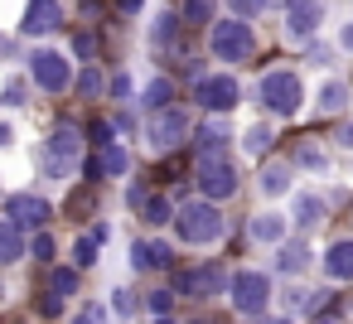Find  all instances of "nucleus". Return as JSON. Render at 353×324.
Segmentation results:
<instances>
[{"mask_svg": "<svg viewBox=\"0 0 353 324\" xmlns=\"http://www.w3.org/2000/svg\"><path fill=\"white\" fill-rule=\"evenodd\" d=\"M199 189H203V203L237 194V170H232V160H228V155H218V160H199Z\"/></svg>", "mask_w": 353, "mask_h": 324, "instance_id": "0eeeda50", "label": "nucleus"}, {"mask_svg": "<svg viewBox=\"0 0 353 324\" xmlns=\"http://www.w3.org/2000/svg\"><path fill=\"white\" fill-rule=\"evenodd\" d=\"M339 141H343V145L353 150V126H339Z\"/></svg>", "mask_w": 353, "mask_h": 324, "instance_id": "79ce46f5", "label": "nucleus"}, {"mask_svg": "<svg viewBox=\"0 0 353 324\" xmlns=\"http://www.w3.org/2000/svg\"><path fill=\"white\" fill-rule=\"evenodd\" d=\"M184 20H213V6H203V0H194V6H184Z\"/></svg>", "mask_w": 353, "mask_h": 324, "instance_id": "f704fd0d", "label": "nucleus"}, {"mask_svg": "<svg viewBox=\"0 0 353 324\" xmlns=\"http://www.w3.org/2000/svg\"><path fill=\"white\" fill-rule=\"evenodd\" d=\"M131 261H136V271H160V266H170V247L165 242H136Z\"/></svg>", "mask_w": 353, "mask_h": 324, "instance_id": "dca6fc26", "label": "nucleus"}, {"mask_svg": "<svg viewBox=\"0 0 353 324\" xmlns=\"http://www.w3.org/2000/svg\"><path fill=\"white\" fill-rule=\"evenodd\" d=\"M10 136H15V126H10V121H0V145H10Z\"/></svg>", "mask_w": 353, "mask_h": 324, "instance_id": "a19ab883", "label": "nucleus"}, {"mask_svg": "<svg viewBox=\"0 0 353 324\" xmlns=\"http://www.w3.org/2000/svg\"><path fill=\"white\" fill-rule=\"evenodd\" d=\"M256 324H290V319H285V314H281V319H256Z\"/></svg>", "mask_w": 353, "mask_h": 324, "instance_id": "37998d69", "label": "nucleus"}, {"mask_svg": "<svg viewBox=\"0 0 353 324\" xmlns=\"http://www.w3.org/2000/svg\"><path fill=\"white\" fill-rule=\"evenodd\" d=\"M261 189H266V194H285V189H290V165L271 160V165L261 170Z\"/></svg>", "mask_w": 353, "mask_h": 324, "instance_id": "5701e85b", "label": "nucleus"}, {"mask_svg": "<svg viewBox=\"0 0 353 324\" xmlns=\"http://www.w3.org/2000/svg\"><path fill=\"white\" fill-rule=\"evenodd\" d=\"M126 92H131V78L117 73V78H112V97H126Z\"/></svg>", "mask_w": 353, "mask_h": 324, "instance_id": "4c0bfd02", "label": "nucleus"}, {"mask_svg": "<svg viewBox=\"0 0 353 324\" xmlns=\"http://www.w3.org/2000/svg\"><path fill=\"white\" fill-rule=\"evenodd\" d=\"M295 160H300L305 170H324V155H319L314 145H300V155H295Z\"/></svg>", "mask_w": 353, "mask_h": 324, "instance_id": "473e14b6", "label": "nucleus"}, {"mask_svg": "<svg viewBox=\"0 0 353 324\" xmlns=\"http://www.w3.org/2000/svg\"><path fill=\"white\" fill-rule=\"evenodd\" d=\"M112 310H117V314H131V310H136L131 290H112Z\"/></svg>", "mask_w": 353, "mask_h": 324, "instance_id": "72a5a7b5", "label": "nucleus"}, {"mask_svg": "<svg viewBox=\"0 0 353 324\" xmlns=\"http://www.w3.org/2000/svg\"><path fill=\"white\" fill-rule=\"evenodd\" d=\"M0 295H6V285H0Z\"/></svg>", "mask_w": 353, "mask_h": 324, "instance_id": "a18cd8bd", "label": "nucleus"}, {"mask_svg": "<svg viewBox=\"0 0 353 324\" xmlns=\"http://www.w3.org/2000/svg\"><path fill=\"white\" fill-rule=\"evenodd\" d=\"M343 97H348V88H343L339 78L319 83V107H324V112H339V107H343Z\"/></svg>", "mask_w": 353, "mask_h": 324, "instance_id": "393cba45", "label": "nucleus"}, {"mask_svg": "<svg viewBox=\"0 0 353 324\" xmlns=\"http://www.w3.org/2000/svg\"><path fill=\"white\" fill-rule=\"evenodd\" d=\"M92 145H102V150L112 145V126H107V121H97V126H92Z\"/></svg>", "mask_w": 353, "mask_h": 324, "instance_id": "c9c22d12", "label": "nucleus"}, {"mask_svg": "<svg viewBox=\"0 0 353 324\" xmlns=\"http://www.w3.org/2000/svg\"><path fill=\"white\" fill-rule=\"evenodd\" d=\"M165 39H174V15H165L160 30H155V44H165Z\"/></svg>", "mask_w": 353, "mask_h": 324, "instance_id": "e433bc0d", "label": "nucleus"}, {"mask_svg": "<svg viewBox=\"0 0 353 324\" xmlns=\"http://www.w3.org/2000/svg\"><path fill=\"white\" fill-rule=\"evenodd\" d=\"M59 20H63V6H54V0H34V6H25V34H49V30H59Z\"/></svg>", "mask_w": 353, "mask_h": 324, "instance_id": "f8f14e48", "label": "nucleus"}, {"mask_svg": "<svg viewBox=\"0 0 353 324\" xmlns=\"http://www.w3.org/2000/svg\"><path fill=\"white\" fill-rule=\"evenodd\" d=\"M242 145H247V150H252V155H261V150H266V145H271V126H252V131H247V141H242Z\"/></svg>", "mask_w": 353, "mask_h": 324, "instance_id": "c756f323", "label": "nucleus"}, {"mask_svg": "<svg viewBox=\"0 0 353 324\" xmlns=\"http://www.w3.org/2000/svg\"><path fill=\"white\" fill-rule=\"evenodd\" d=\"M174 232H179V242H189V247H208V242L223 237V213H218L213 203L194 199V203H184V208L174 213Z\"/></svg>", "mask_w": 353, "mask_h": 324, "instance_id": "f257e3e1", "label": "nucleus"}, {"mask_svg": "<svg viewBox=\"0 0 353 324\" xmlns=\"http://www.w3.org/2000/svg\"><path fill=\"white\" fill-rule=\"evenodd\" d=\"M6 218L25 232V227H44V223L54 218V208H49V199H39V194H10Z\"/></svg>", "mask_w": 353, "mask_h": 324, "instance_id": "1a4fd4ad", "label": "nucleus"}, {"mask_svg": "<svg viewBox=\"0 0 353 324\" xmlns=\"http://www.w3.org/2000/svg\"><path fill=\"white\" fill-rule=\"evenodd\" d=\"M78 160H83V131H78V126H59V131L49 136V145H44V170H49L54 179H68Z\"/></svg>", "mask_w": 353, "mask_h": 324, "instance_id": "f03ea898", "label": "nucleus"}, {"mask_svg": "<svg viewBox=\"0 0 353 324\" xmlns=\"http://www.w3.org/2000/svg\"><path fill=\"white\" fill-rule=\"evenodd\" d=\"M339 44H343V49L353 54V25H343V34H339Z\"/></svg>", "mask_w": 353, "mask_h": 324, "instance_id": "ea45409f", "label": "nucleus"}, {"mask_svg": "<svg viewBox=\"0 0 353 324\" xmlns=\"http://www.w3.org/2000/svg\"><path fill=\"white\" fill-rule=\"evenodd\" d=\"M266 300H271V281L261 276V271H237L232 276V305L242 310V314H261L266 310Z\"/></svg>", "mask_w": 353, "mask_h": 324, "instance_id": "6e6552de", "label": "nucleus"}, {"mask_svg": "<svg viewBox=\"0 0 353 324\" xmlns=\"http://www.w3.org/2000/svg\"><path fill=\"white\" fill-rule=\"evenodd\" d=\"M30 252H34L39 261H54V237H49V232H39V237L30 242Z\"/></svg>", "mask_w": 353, "mask_h": 324, "instance_id": "2f4dec72", "label": "nucleus"}, {"mask_svg": "<svg viewBox=\"0 0 353 324\" xmlns=\"http://www.w3.org/2000/svg\"><path fill=\"white\" fill-rule=\"evenodd\" d=\"M300 97H305V92H300V78L285 73V68L261 78V102H266L271 117H295V112H300Z\"/></svg>", "mask_w": 353, "mask_h": 324, "instance_id": "7ed1b4c3", "label": "nucleus"}, {"mask_svg": "<svg viewBox=\"0 0 353 324\" xmlns=\"http://www.w3.org/2000/svg\"><path fill=\"white\" fill-rule=\"evenodd\" d=\"M170 310H174V295L170 290H150V314L155 319H170Z\"/></svg>", "mask_w": 353, "mask_h": 324, "instance_id": "7c9ffc66", "label": "nucleus"}, {"mask_svg": "<svg viewBox=\"0 0 353 324\" xmlns=\"http://www.w3.org/2000/svg\"><path fill=\"white\" fill-rule=\"evenodd\" d=\"M319 25H324V6H285V30H290V34L305 39V34H314Z\"/></svg>", "mask_w": 353, "mask_h": 324, "instance_id": "4468645a", "label": "nucleus"}, {"mask_svg": "<svg viewBox=\"0 0 353 324\" xmlns=\"http://www.w3.org/2000/svg\"><path fill=\"white\" fill-rule=\"evenodd\" d=\"M155 324H174V319H155Z\"/></svg>", "mask_w": 353, "mask_h": 324, "instance_id": "c03bdc74", "label": "nucleus"}, {"mask_svg": "<svg viewBox=\"0 0 353 324\" xmlns=\"http://www.w3.org/2000/svg\"><path fill=\"white\" fill-rule=\"evenodd\" d=\"M324 276L353 281V242H334V247L324 252Z\"/></svg>", "mask_w": 353, "mask_h": 324, "instance_id": "2eb2a0df", "label": "nucleus"}, {"mask_svg": "<svg viewBox=\"0 0 353 324\" xmlns=\"http://www.w3.org/2000/svg\"><path fill=\"white\" fill-rule=\"evenodd\" d=\"M223 285H228V271L218 261H203V266H194V271L179 276V295H199V300L203 295H218Z\"/></svg>", "mask_w": 353, "mask_h": 324, "instance_id": "9b49d317", "label": "nucleus"}, {"mask_svg": "<svg viewBox=\"0 0 353 324\" xmlns=\"http://www.w3.org/2000/svg\"><path fill=\"white\" fill-rule=\"evenodd\" d=\"M170 97H174V83H170V78H150V88H145V107H150V112H165Z\"/></svg>", "mask_w": 353, "mask_h": 324, "instance_id": "b1692460", "label": "nucleus"}, {"mask_svg": "<svg viewBox=\"0 0 353 324\" xmlns=\"http://www.w3.org/2000/svg\"><path fill=\"white\" fill-rule=\"evenodd\" d=\"M276 266L285 271V276H300L305 266H310V247L295 237V242H281V252H276Z\"/></svg>", "mask_w": 353, "mask_h": 324, "instance_id": "f3484780", "label": "nucleus"}, {"mask_svg": "<svg viewBox=\"0 0 353 324\" xmlns=\"http://www.w3.org/2000/svg\"><path fill=\"white\" fill-rule=\"evenodd\" d=\"M223 145H228V131H223V126H203V131H199V155H203V160H218Z\"/></svg>", "mask_w": 353, "mask_h": 324, "instance_id": "4be33fe9", "label": "nucleus"}, {"mask_svg": "<svg viewBox=\"0 0 353 324\" xmlns=\"http://www.w3.org/2000/svg\"><path fill=\"white\" fill-rule=\"evenodd\" d=\"M49 295H54V300L78 295V271H73V266H54V276H49Z\"/></svg>", "mask_w": 353, "mask_h": 324, "instance_id": "412c9836", "label": "nucleus"}, {"mask_svg": "<svg viewBox=\"0 0 353 324\" xmlns=\"http://www.w3.org/2000/svg\"><path fill=\"white\" fill-rule=\"evenodd\" d=\"M30 256V237L10 223V218H0V266H15Z\"/></svg>", "mask_w": 353, "mask_h": 324, "instance_id": "ddd939ff", "label": "nucleus"}, {"mask_svg": "<svg viewBox=\"0 0 353 324\" xmlns=\"http://www.w3.org/2000/svg\"><path fill=\"white\" fill-rule=\"evenodd\" d=\"M199 107L203 112H232L237 107V78H228V73H213V78H203L199 83Z\"/></svg>", "mask_w": 353, "mask_h": 324, "instance_id": "9d476101", "label": "nucleus"}, {"mask_svg": "<svg viewBox=\"0 0 353 324\" xmlns=\"http://www.w3.org/2000/svg\"><path fill=\"white\" fill-rule=\"evenodd\" d=\"M30 78H34V88H44V92H63V88L73 83V63H68L59 49H34V54H30Z\"/></svg>", "mask_w": 353, "mask_h": 324, "instance_id": "39448f33", "label": "nucleus"}, {"mask_svg": "<svg viewBox=\"0 0 353 324\" xmlns=\"http://www.w3.org/2000/svg\"><path fill=\"white\" fill-rule=\"evenodd\" d=\"M78 92H83V97H97V92H102V73H97V68H83V73H78Z\"/></svg>", "mask_w": 353, "mask_h": 324, "instance_id": "c85d7f7f", "label": "nucleus"}, {"mask_svg": "<svg viewBox=\"0 0 353 324\" xmlns=\"http://www.w3.org/2000/svg\"><path fill=\"white\" fill-rule=\"evenodd\" d=\"M290 218H295L300 227H314V223L324 218V199H319V194H300L295 208H290Z\"/></svg>", "mask_w": 353, "mask_h": 324, "instance_id": "a211bd4d", "label": "nucleus"}, {"mask_svg": "<svg viewBox=\"0 0 353 324\" xmlns=\"http://www.w3.org/2000/svg\"><path fill=\"white\" fill-rule=\"evenodd\" d=\"M208 49H213L223 63H242V59L252 54V25H242V20H218L213 34H208Z\"/></svg>", "mask_w": 353, "mask_h": 324, "instance_id": "20e7f679", "label": "nucleus"}, {"mask_svg": "<svg viewBox=\"0 0 353 324\" xmlns=\"http://www.w3.org/2000/svg\"><path fill=\"white\" fill-rule=\"evenodd\" d=\"M145 136H150V145H155V150H174V145H184V136H189V117H184L179 107L150 112V121H145Z\"/></svg>", "mask_w": 353, "mask_h": 324, "instance_id": "423d86ee", "label": "nucleus"}, {"mask_svg": "<svg viewBox=\"0 0 353 324\" xmlns=\"http://www.w3.org/2000/svg\"><path fill=\"white\" fill-rule=\"evenodd\" d=\"M73 324H107V305H97V300H88L78 314H73Z\"/></svg>", "mask_w": 353, "mask_h": 324, "instance_id": "cd10ccee", "label": "nucleus"}, {"mask_svg": "<svg viewBox=\"0 0 353 324\" xmlns=\"http://www.w3.org/2000/svg\"><path fill=\"white\" fill-rule=\"evenodd\" d=\"M252 237H256V242H285V218H281V213L252 218Z\"/></svg>", "mask_w": 353, "mask_h": 324, "instance_id": "6ab92c4d", "label": "nucleus"}, {"mask_svg": "<svg viewBox=\"0 0 353 324\" xmlns=\"http://www.w3.org/2000/svg\"><path fill=\"white\" fill-rule=\"evenodd\" d=\"M59 310H63V300H54V295L39 300V314H59Z\"/></svg>", "mask_w": 353, "mask_h": 324, "instance_id": "58836bf2", "label": "nucleus"}, {"mask_svg": "<svg viewBox=\"0 0 353 324\" xmlns=\"http://www.w3.org/2000/svg\"><path fill=\"white\" fill-rule=\"evenodd\" d=\"M92 261H97V242L92 237H78L73 242V271H88Z\"/></svg>", "mask_w": 353, "mask_h": 324, "instance_id": "bb28decb", "label": "nucleus"}, {"mask_svg": "<svg viewBox=\"0 0 353 324\" xmlns=\"http://www.w3.org/2000/svg\"><path fill=\"white\" fill-rule=\"evenodd\" d=\"M141 218H145L150 227L170 223V199H160V194H155V199H145V203H141Z\"/></svg>", "mask_w": 353, "mask_h": 324, "instance_id": "a878e982", "label": "nucleus"}, {"mask_svg": "<svg viewBox=\"0 0 353 324\" xmlns=\"http://www.w3.org/2000/svg\"><path fill=\"white\" fill-rule=\"evenodd\" d=\"M126 170H131V155H126L117 141H112V145L102 150V160L92 165V174H126Z\"/></svg>", "mask_w": 353, "mask_h": 324, "instance_id": "aec40b11", "label": "nucleus"}]
</instances>
